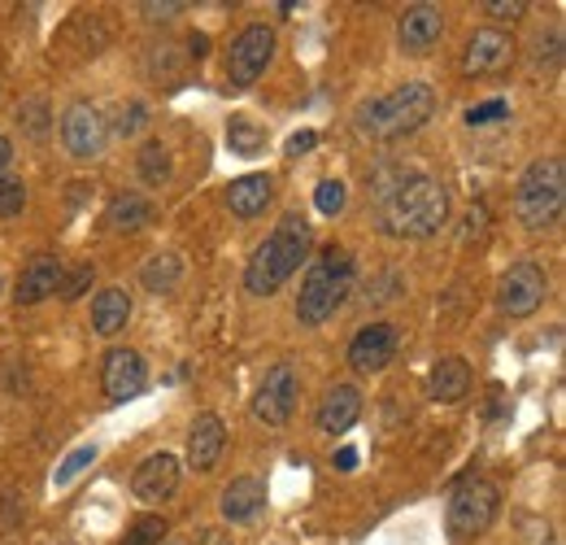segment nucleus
I'll use <instances>...</instances> for the list:
<instances>
[{
  "instance_id": "1",
  "label": "nucleus",
  "mask_w": 566,
  "mask_h": 545,
  "mask_svg": "<svg viewBox=\"0 0 566 545\" xmlns=\"http://www.w3.org/2000/svg\"><path fill=\"white\" fill-rule=\"evenodd\" d=\"M375 201H380V231L401 236V240H423L436 236L449 218V192L432 175L414 170H380L375 175Z\"/></svg>"
},
{
  "instance_id": "2",
  "label": "nucleus",
  "mask_w": 566,
  "mask_h": 545,
  "mask_svg": "<svg viewBox=\"0 0 566 545\" xmlns=\"http://www.w3.org/2000/svg\"><path fill=\"white\" fill-rule=\"evenodd\" d=\"M310 244H314V231L301 214H288V218H279V227L253 249L248 257V270H244V289L257 293V297H270L279 293L283 284H288L301 262L310 257Z\"/></svg>"
},
{
  "instance_id": "3",
  "label": "nucleus",
  "mask_w": 566,
  "mask_h": 545,
  "mask_svg": "<svg viewBox=\"0 0 566 545\" xmlns=\"http://www.w3.org/2000/svg\"><path fill=\"white\" fill-rule=\"evenodd\" d=\"M353 293V257L340 244H327L310 266L297 293V319L306 328H323L327 319H336V310L349 302Z\"/></svg>"
},
{
  "instance_id": "4",
  "label": "nucleus",
  "mask_w": 566,
  "mask_h": 545,
  "mask_svg": "<svg viewBox=\"0 0 566 545\" xmlns=\"http://www.w3.org/2000/svg\"><path fill=\"white\" fill-rule=\"evenodd\" d=\"M432 114H436V92H432V84L410 79V84L384 92L380 101L362 105V110H358V131L388 144V140H401V136H410V131H419Z\"/></svg>"
},
{
  "instance_id": "5",
  "label": "nucleus",
  "mask_w": 566,
  "mask_h": 545,
  "mask_svg": "<svg viewBox=\"0 0 566 545\" xmlns=\"http://www.w3.org/2000/svg\"><path fill=\"white\" fill-rule=\"evenodd\" d=\"M566 205V162L562 157H536L514 188V214L523 227L531 231H549L557 227Z\"/></svg>"
},
{
  "instance_id": "6",
  "label": "nucleus",
  "mask_w": 566,
  "mask_h": 545,
  "mask_svg": "<svg viewBox=\"0 0 566 545\" xmlns=\"http://www.w3.org/2000/svg\"><path fill=\"white\" fill-rule=\"evenodd\" d=\"M497 510H501L497 484H488V480H462L453 489V497H449V532L458 541H471V536H479V532L492 528Z\"/></svg>"
},
{
  "instance_id": "7",
  "label": "nucleus",
  "mask_w": 566,
  "mask_h": 545,
  "mask_svg": "<svg viewBox=\"0 0 566 545\" xmlns=\"http://www.w3.org/2000/svg\"><path fill=\"white\" fill-rule=\"evenodd\" d=\"M544 293H549V280H544V270H540L536 262H514L505 276L497 280V306H501V315H510V319L536 315L540 302H544Z\"/></svg>"
},
{
  "instance_id": "8",
  "label": "nucleus",
  "mask_w": 566,
  "mask_h": 545,
  "mask_svg": "<svg viewBox=\"0 0 566 545\" xmlns=\"http://www.w3.org/2000/svg\"><path fill=\"white\" fill-rule=\"evenodd\" d=\"M270 58H274V31L261 27V23L244 27L231 40V53H227V84L231 88H253L257 75L270 66Z\"/></svg>"
},
{
  "instance_id": "9",
  "label": "nucleus",
  "mask_w": 566,
  "mask_h": 545,
  "mask_svg": "<svg viewBox=\"0 0 566 545\" xmlns=\"http://www.w3.org/2000/svg\"><path fill=\"white\" fill-rule=\"evenodd\" d=\"M297 397H301V384H297V371L288 363H274L266 371V380L257 384L253 393V419L279 428V423H288L293 410H297Z\"/></svg>"
},
{
  "instance_id": "10",
  "label": "nucleus",
  "mask_w": 566,
  "mask_h": 545,
  "mask_svg": "<svg viewBox=\"0 0 566 545\" xmlns=\"http://www.w3.org/2000/svg\"><path fill=\"white\" fill-rule=\"evenodd\" d=\"M105 140H110V123L101 118V110L92 101H75L62 114V144H66L70 157L92 162V157L105 153Z\"/></svg>"
},
{
  "instance_id": "11",
  "label": "nucleus",
  "mask_w": 566,
  "mask_h": 545,
  "mask_svg": "<svg viewBox=\"0 0 566 545\" xmlns=\"http://www.w3.org/2000/svg\"><path fill=\"white\" fill-rule=\"evenodd\" d=\"M393 358H397V332H393V324H366V328L349 341V367L362 371V376L388 371Z\"/></svg>"
},
{
  "instance_id": "12",
  "label": "nucleus",
  "mask_w": 566,
  "mask_h": 545,
  "mask_svg": "<svg viewBox=\"0 0 566 545\" xmlns=\"http://www.w3.org/2000/svg\"><path fill=\"white\" fill-rule=\"evenodd\" d=\"M101 384H105V397L123 406V402H131V397L144 393V384H149V367H144V358H140L136 350H110V354H105Z\"/></svg>"
},
{
  "instance_id": "13",
  "label": "nucleus",
  "mask_w": 566,
  "mask_h": 545,
  "mask_svg": "<svg viewBox=\"0 0 566 545\" xmlns=\"http://www.w3.org/2000/svg\"><path fill=\"white\" fill-rule=\"evenodd\" d=\"M440 36H445V14H440V5H410V10L401 14V27H397L401 53L427 58V53L440 45Z\"/></svg>"
},
{
  "instance_id": "14",
  "label": "nucleus",
  "mask_w": 566,
  "mask_h": 545,
  "mask_svg": "<svg viewBox=\"0 0 566 545\" xmlns=\"http://www.w3.org/2000/svg\"><path fill=\"white\" fill-rule=\"evenodd\" d=\"M514 62V40L497 27H484L466 40V53H462V71L466 75H497Z\"/></svg>"
},
{
  "instance_id": "15",
  "label": "nucleus",
  "mask_w": 566,
  "mask_h": 545,
  "mask_svg": "<svg viewBox=\"0 0 566 545\" xmlns=\"http://www.w3.org/2000/svg\"><path fill=\"white\" fill-rule=\"evenodd\" d=\"M179 489V458L175 454H149L140 467H136V476H131V493L140 497V502H166L170 493Z\"/></svg>"
},
{
  "instance_id": "16",
  "label": "nucleus",
  "mask_w": 566,
  "mask_h": 545,
  "mask_svg": "<svg viewBox=\"0 0 566 545\" xmlns=\"http://www.w3.org/2000/svg\"><path fill=\"white\" fill-rule=\"evenodd\" d=\"M222 445H227V423H222L214 410L196 415V419H192V432H188V462H192L196 471H214L218 458H222Z\"/></svg>"
},
{
  "instance_id": "17",
  "label": "nucleus",
  "mask_w": 566,
  "mask_h": 545,
  "mask_svg": "<svg viewBox=\"0 0 566 545\" xmlns=\"http://www.w3.org/2000/svg\"><path fill=\"white\" fill-rule=\"evenodd\" d=\"M62 284V262L53 253H40L27 262V270L18 276V289H14V302L18 306H40L44 297H53Z\"/></svg>"
},
{
  "instance_id": "18",
  "label": "nucleus",
  "mask_w": 566,
  "mask_h": 545,
  "mask_svg": "<svg viewBox=\"0 0 566 545\" xmlns=\"http://www.w3.org/2000/svg\"><path fill=\"white\" fill-rule=\"evenodd\" d=\"M358 415H362V393H358L353 384H336V389L323 397L314 423H319V432L340 436V432H349V428L358 423Z\"/></svg>"
},
{
  "instance_id": "19",
  "label": "nucleus",
  "mask_w": 566,
  "mask_h": 545,
  "mask_svg": "<svg viewBox=\"0 0 566 545\" xmlns=\"http://www.w3.org/2000/svg\"><path fill=\"white\" fill-rule=\"evenodd\" d=\"M218 506H222V519H227V523H248V519H257V510L266 506V484H261L257 476H235V480L222 489Z\"/></svg>"
},
{
  "instance_id": "20",
  "label": "nucleus",
  "mask_w": 566,
  "mask_h": 545,
  "mask_svg": "<svg viewBox=\"0 0 566 545\" xmlns=\"http://www.w3.org/2000/svg\"><path fill=\"white\" fill-rule=\"evenodd\" d=\"M427 393L432 402H445V406H458L466 393H471V367L462 358H440L427 376Z\"/></svg>"
},
{
  "instance_id": "21",
  "label": "nucleus",
  "mask_w": 566,
  "mask_h": 545,
  "mask_svg": "<svg viewBox=\"0 0 566 545\" xmlns=\"http://www.w3.org/2000/svg\"><path fill=\"white\" fill-rule=\"evenodd\" d=\"M274 197V183L270 175H240L231 188H227V205L235 218H257Z\"/></svg>"
},
{
  "instance_id": "22",
  "label": "nucleus",
  "mask_w": 566,
  "mask_h": 545,
  "mask_svg": "<svg viewBox=\"0 0 566 545\" xmlns=\"http://www.w3.org/2000/svg\"><path fill=\"white\" fill-rule=\"evenodd\" d=\"M153 218H157V210H153V201L140 197V192L114 197V205H110V214H105V223H110L118 236H136V231H144Z\"/></svg>"
},
{
  "instance_id": "23",
  "label": "nucleus",
  "mask_w": 566,
  "mask_h": 545,
  "mask_svg": "<svg viewBox=\"0 0 566 545\" xmlns=\"http://www.w3.org/2000/svg\"><path fill=\"white\" fill-rule=\"evenodd\" d=\"M127 324H131V297L123 289L97 293V302H92V328H97V337H118Z\"/></svg>"
},
{
  "instance_id": "24",
  "label": "nucleus",
  "mask_w": 566,
  "mask_h": 545,
  "mask_svg": "<svg viewBox=\"0 0 566 545\" xmlns=\"http://www.w3.org/2000/svg\"><path fill=\"white\" fill-rule=\"evenodd\" d=\"M179 276H183V262L175 257V253H157L144 270H140V280H144V289L149 293H175V284H179Z\"/></svg>"
},
{
  "instance_id": "25",
  "label": "nucleus",
  "mask_w": 566,
  "mask_h": 545,
  "mask_svg": "<svg viewBox=\"0 0 566 545\" xmlns=\"http://www.w3.org/2000/svg\"><path fill=\"white\" fill-rule=\"evenodd\" d=\"M227 144H231V153H240V157H257V153L266 149V127H257L253 118L235 114V118L227 123Z\"/></svg>"
},
{
  "instance_id": "26",
  "label": "nucleus",
  "mask_w": 566,
  "mask_h": 545,
  "mask_svg": "<svg viewBox=\"0 0 566 545\" xmlns=\"http://www.w3.org/2000/svg\"><path fill=\"white\" fill-rule=\"evenodd\" d=\"M136 162H140V179H144V183L162 188V183L170 179V149H166V144H157V140H153V144H144Z\"/></svg>"
},
{
  "instance_id": "27",
  "label": "nucleus",
  "mask_w": 566,
  "mask_h": 545,
  "mask_svg": "<svg viewBox=\"0 0 566 545\" xmlns=\"http://www.w3.org/2000/svg\"><path fill=\"white\" fill-rule=\"evenodd\" d=\"M18 127L31 136V140H44L49 136V101L44 97H27L23 105H18Z\"/></svg>"
},
{
  "instance_id": "28",
  "label": "nucleus",
  "mask_w": 566,
  "mask_h": 545,
  "mask_svg": "<svg viewBox=\"0 0 566 545\" xmlns=\"http://www.w3.org/2000/svg\"><path fill=\"white\" fill-rule=\"evenodd\" d=\"M88 462H97V445H79L75 454H66V458H62V467L53 471V484H57V489L75 484V480L88 471Z\"/></svg>"
},
{
  "instance_id": "29",
  "label": "nucleus",
  "mask_w": 566,
  "mask_h": 545,
  "mask_svg": "<svg viewBox=\"0 0 566 545\" xmlns=\"http://www.w3.org/2000/svg\"><path fill=\"white\" fill-rule=\"evenodd\" d=\"M162 536H166V519L144 515V519H136V523L127 528V536H123L118 545H162Z\"/></svg>"
},
{
  "instance_id": "30",
  "label": "nucleus",
  "mask_w": 566,
  "mask_h": 545,
  "mask_svg": "<svg viewBox=\"0 0 566 545\" xmlns=\"http://www.w3.org/2000/svg\"><path fill=\"white\" fill-rule=\"evenodd\" d=\"M27 210V183L23 179H0V218H18Z\"/></svg>"
},
{
  "instance_id": "31",
  "label": "nucleus",
  "mask_w": 566,
  "mask_h": 545,
  "mask_svg": "<svg viewBox=\"0 0 566 545\" xmlns=\"http://www.w3.org/2000/svg\"><path fill=\"white\" fill-rule=\"evenodd\" d=\"M345 183L340 179H323L319 183V192H314V205H319V214H340L345 210Z\"/></svg>"
},
{
  "instance_id": "32",
  "label": "nucleus",
  "mask_w": 566,
  "mask_h": 545,
  "mask_svg": "<svg viewBox=\"0 0 566 545\" xmlns=\"http://www.w3.org/2000/svg\"><path fill=\"white\" fill-rule=\"evenodd\" d=\"M88 284H92V266H75L70 276L62 270V284H57V293H62L66 302H75V297H83V293H88Z\"/></svg>"
},
{
  "instance_id": "33",
  "label": "nucleus",
  "mask_w": 566,
  "mask_h": 545,
  "mask_svg": "<svg viewBox=\"0 0 566 545\" xmlns=\"http://www.w3.org/2000/svg\"><path fill=\"white\" fill-rule=\"evenodd\" d=\"M144 127H149V105H144V101H131V105H123L118 136H140Z\"/></svg>"
},
{
  "instance_id": "34",
  "label": "nucleus",
  "mask_w": 566,
  "mask_h": 545,
  "mask_svg": "<svg viewBox=\"0 0 566 545\" xmlns=\"http://www.w3.org/2000/svg\"><path fill=\"white\" fill-rule=\"evenodd\" d=\"M505 114H510L505 101H488V105H471V110H466V123H471V127H492V123H501Z\"/></svg>"
},
{
  "instance_id": "35",
  "label": "nucleus",
  "mask_w": 566,
  "mask_h": 545,
  "mask_svg": "<svg viewBox=\"0 0 566 545\" xmlns=\"http://www.w3.org/2000/svg\"><path fill=\"white\" fill-rule=\"evenodd\" d=\"M484 14L497 23H518L527 14V0H492V5H484Z\"/></svg>"
},
{
  "instance_id": "36",
  "label": "nucleus",
  "mask_w": 566,
  "mask_h": 545,
  "mask_svg": "<svg viewBox=\"0 0 566 545\" xmlns=\"http://www.w3.org/2000/svg\"><path fill=\"white\" fill-rule=\"evenodd\" d=\"M140 14L157 23V18H175V14H183V5H179V0H166V5H140Z\"/></svg>"
},
{
  "instance_id": "37",
  "label": "nucleus",
  "mask_w": 566,
  "mask_h": 545,
  "mask_svg": "<svg viewBox=\"0 0 566 545\" xmlns=\"http://www.w3.org/2000/svg\"><path fill=\"white\" fill-rule=\"evenodd\" d=\"M314 144H319V136H314V131H297V136L288 140V153H293V157H301V153H310Z\"/></svg>"
},
{
  "instance_id": "38",
  "label": "nucleus",
  "mask_w": 566,
  "mask_h": 545,
  "mask_svg": "<svg viewBox=\"0 0 566 545\" xmlns=\"http://www.w3.org/2000/svg\"><path fill=\"white\" fill-rule=\"evenodd\" d=\"M192 545H235V541H231V536H227L222 528H201Z\"/></svg>"
},
{
  "instance_id": "39",
  "label": "nucleus",
  "mask_w": 566,
  "mask_h": 545,
  "mask_svg": "<svg viewBox=\"0 0 566 545\" xmlns=\"http://www.w3.org/2000/svg\"><path fill=\"white\" fill-rule=\"evenodd\" d=\"M336 471H358V449H353V445H345V449L336 454Z\"/></svg>"
},
{
  "instance_id": "40",
  "label": "nucleus",
  "mask_w": 566,
  "mask_h": 545,
  "mask_svg": "<svg viewBox=\"0 0 566 545\" xmlns=\"http://www.w3.org/2000/svg\"><path fill=\"white\" fill-rule=\"evenodd\" d=\"M10 157H14V144H10L5 136H0V170H5V166H10Z\"/></svg>"
},
{
  "instance_id": "41",
  "label": "nucleus",
  "mask_w": 566,
  "mask_h": 545,
  "mask_svg": "<svg viewBox=\"0 0 566 545\" xmlns=\"http://www.w3.org/2000/svg\"><path fill=\"white\" fill-rule=\"evenodd\" d=\"M205 45H209L205 36H192V58H205Z\"/></svg>"
}]
</instances>
